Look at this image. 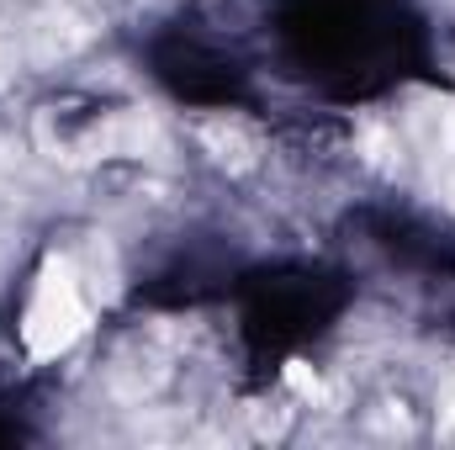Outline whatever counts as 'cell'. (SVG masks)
Masks as SVG:
<instances>
[{
	"mask_svg": "<svg viewBox=\"0 0 455 450\" xmlns=\"http://www.w3.org/2000/svg\"><path fill=\"white\" fill-rule=\"evenodd\" d=\"M21 334H27L32 355H59V350H69L75 339L85 334V302H80V292L69 281V265H48L43 270Z\"/></svg>",
	"mask_w": 455,
	"mask_h": 450,
	"instance_id": "6da1fadb",
	"label": "cell"
}]
</instances>
